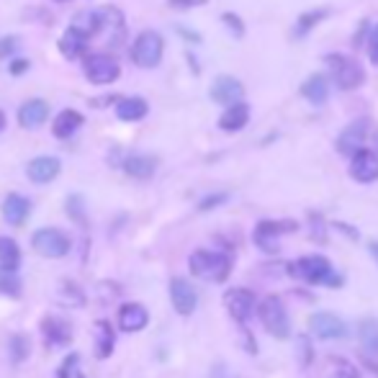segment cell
Returning a JSON list of instances; mask_svg holds the SVG:
<instances>
[{"mask_svg": "<svg viewBox=\"0 0 378 378\" xmlns=\"http://www.w3.org/2000/svg\"><path fill=\"white\" fill-rule=\"evenodd\" d=\"M309 327H312L314 337H319V340H343V337L348 335L345 321L337 314H332V312H319V314H314L309 319Z\"/></svg>", "mask_w": 378, "mask_h": 378, "instance_id": "7c38bea8", "label": "cell"}, {"mask_svg": "<svg viewBox=\"0 0 378 378\" xmlns=\"http://www.w3.org/2000/svg\"><path fill=\"white\" fill-rule=\"evenodd\" d=\"M208 0H167V6L170 8H180V11H188V8H199V6H206Z\"/></svg>", "mask_w": 378, "mask_h": 378, "instance_id": "8d00e7d4", "label": "cell"}, {"mask_svg": "<svg viewBox=\"0 0 378 378\" xmlns=\"http://www.w3.org/2000/svg\"><path fill=\"white\" fill-rule=\"evenodd\" d=\"M0 293H6V296H21V280L16 278L13 271L0 268Z\"/></svg>", "mask_w": 378, "mask_h": 378, "instance_id": "4dcf8cb0", "label": "cell"}, {"mask_svg": "<svg viewBox=\"0 0 378 378\" xmlns=\"http://www.w3.org/2000/svg\"><path fill=\"white\" fill-rule=\"evenodd\" d=\"M299 348H301V355H304V358H301V363L309 365V363H312V353H309V340H307V337H299Z\"/></svg>", "mask_w": 378, "mask_h": 378, "instance_id": "f35d334b", "label": "cell"}, {"mask_svg": "<svg viewBox=\"0 0 378 378\" xmlns=\"http://www.w3.org/2000/svg\"><path fill=\"white\" fill-rule=\"evenodd\" d=\"M29 70V62L26 59H13V64H11V75H21V72Z\"/></svg>", "mask_w": 378, "mask_h": 378, "instance_id": "ab89813d", "label": "cell"}, {"mask_svg": "<svg viewBox=\"0 0 378 378\" xmlns=\"http://www.w3.org/2000/svg\"><path fill=\"white\" fill-rule=\"evenodd\" d=\"M34 250L42 257H64L70 252V237L64 235L62 229L54 227H44L31 237Z\"/></svg>", "mask_w": 378, "mask_h": 378, "instance_id": "8992f818", "label": "cell"}, {"mask_svg": "<svg viewBox=\"0 0 378 378\" xmlns=\"http://www.w3.org/2000/svg\"><path fill=\"white\" fill-rule=\"evenodd\" d=\"M16 49V39L13 36H6V39H0V57H8L11 52Z\"/></svg>", "mask_w": 378, "mask_h": 378, "instance_id": "74e56055", "label": "cell"}, {"mask_svg": "<svg viewBox=\"0 0 378 378\" xmlns=\"http://www.w3.org/2000/svg\"><path fill=\"white\" fill-rule=\"evenodd\" d=\"M188 268L196 278L211 280V283H224L232 273V257L224 252L211 250H196L188 260Z\"/></svg>", "mask_w": 378, "mask_h": 378, "instance_id": "6da1fadb", "label": "cell"}, {"mask_svg": "<svg viewBox=\"0 0 378 378\" xmlns=\"http://www.w3.org/2000/svg\"><path fill=\"white\" fill-rule=\"evenodd\" d=\"M163 52H165L163 36H160L158 31H142V34L134 39V44H131V62H134L136 67L152 70V67L160 64Z\"/></svg>", "mask_w": 378, "mask_h": 378, "instance_id": "277c9868", "label": "cell"}, {"mask_svg": "<svg viewBox=\"0 0 378 378\" xmlns=\"http://www.w3.org/2000/svg\"><path fill=\"white\" fill-rule=\"evenodd\" d=\"M247 122H250V106L244 100H237V103L224 108V114L219 119V129L221 131H240V129L247 126Z\"/></svg>", "mask_w": 378, "mask_h": 378, "instance_id": "2e32d148", "label": "cell"}, {"mask_svg": "<svg viewBox=\"0 0 378 378\" xmlns=\"http://www.w3.org/2000/svg\"><path fill=\"white\" fill-rule=\"evenodd\" d=\"M78 378H83V376H78Z\"/></svg>", "mask_w": 378, "mask_h": 378, "instance_id": "f6af8a7d", "label": "cell"}, {"mask_svg": "<svg viewBox=\"0 0 378 378\" xmlns=\"http://www.w3.org/2000/svg\"><path fill=\"white\" fill-rule=\"evenodd\" d=\"M368 57L378 67V23L371 29V36H368Z\"/></svg>", "mask_w": 378, "mask_h": 378, "instance_id": "d590c367", "label": "cell"}, {"mask_svg": "<svg viewBox=\"0 0 378 378\" xmlns=\"http://www.w3.org/2000/svg\"><path fill=\"white\" fill-rule=\"evenodd\" d=\"M114 343H116V335H114L111 321L100 319L98 324H95V355L108 358L114 353Z\"/></svg>", "mask_w": 378, "mask_h": 378, "instance_id": "83f0119b", "label": "cell"}, {"mask_svg": "<svg viewBox=\"0 0 378 378\" xmlns=\"http://www.w3.org/2000/svg\"><path fill=\"white\" fill-rule=\"evenodd\" d=\"M327 16H329V8H317V11H307L304 16H299V21H296V26H293V36H296V39H304V36L314 29L321 18H327Z\"/></svg>", "mask_w": 378, "mask_h": 378, "instance_id": "f546056e", "label": "cell"}, {"mask_svg": "<svg viewBox=\"0 0 378 378\" xmlns=\"http://www.w3.org/2000/svg\"><path fill=\"white\" fill-rule=\"evenodd\" d=\"M296 227H299L296 221H273V219L260 221V224L255 227V244L263 252L273 255V252L280 250L278 237L285 235V232H296Z\"/></svg>", "mask_w": 378, "mask_h": 378, "instance_id": "52a82bcc", "label": "cell"}, {"mask_svg": "<svg viewBox=\"0 0 378 378\" xmlns=\"http://www.w3.org/2000/svg\"><path fill=\"white\" fill-rule=\"evenodd\" d=\"M147 111H150L147 100L136 98V95L134 98H122L116 103V116H119L122 122H139V119L147 116Z\"/></svg>", "mask_w": 378, "mask_h": 378, "instance_id": "4316f807", "label": "cell"}, {"mask_svg": "<svg viewBox=\"0 0 378 378\" xmlns=\"http://www.w3.org/2000/svg\"><path fill=\"white\" fill-rule=\"evenodd\" d=\"M288 276L304 280V283H312V285H327L329 278H332L335 273H332V265H329L327 257L307 255V257H301V260L288 265Z\"/></svg>", "mask_w": 378, "mask_h": 378, "instance_id": "7a4b0ae2", "label": "cell"}, {"mask_svg": "<svg viewBox=\"0 0 378 378\" xmlns=\"http://www.w3.org/2000/svg\"><path fill=\"white\" fill-rule=\"evenodd\" d=\"M124 170H126V175H131V178L147 180L158 170V160L150 158V155H129V158L124 160Z\"/></svg>", "mask_w": 378, "mask_h": 378, "instance_id": "cb8c5ba5", "label": "cell"}, {"mask_svg": "<svg viewBox=\"0 0 378 378\" xmlns=\"http://www.w3.org/2000/svg\"><path fill=\"white\" fill-rule=\"evenodd\" d=\"M59 170H62V165H59L57 158H36L26 167V175H29V180L44 186V183H52V180L57 178Z\"/></svg>", "mask_w": 378, "mask_h": 378, "instance_id": "e0dca14e", "label": "cell"}, {"mask_svg": "<svg viewBox=\"0 0 378 378\" xmlns=\"http://www.w3.org/2000/svg\"><path fill=\"white\" fill-rule=\"evenodd\" d=\"M335 363H337V371L332 373L329 378H360L358 376V371L350 363H345V360H335Z\"/></svg>", "mask_w": 378, "mask_h": 378, "instance_id": "836d02e7", "label": "cell"}, {"mask_svg": "<svg viewBox=\"0 0 378 378\" xmlns=\"http://www.w3.org/2000/svg\"><path fill=\"white\" fill-rule=\"evenodd\" d=\"M98 36H106L108 47H119L126 34V23H124V13L119 8H98Z\"/></svg>", "mask_w": 378, "mask_h": 378, "instance_id": "9c48e42d", "label": "cell"}, {"mask_svg": "<svg viewBox=\"0 0 378 378\" xmlns=\"http://www.w3.org/2000/svg\"><path fill=\"white\" fill-rule=\"evenodd\" d=\"M11 355H13L16 363L26 360V355H29V340H26L23 335L11 337Z\"/></svg>", "mask_w": 378, "mask_h": 378, "instance_id": "1f68e13d", "label": "cell"}, {"mask_svg": "<svg viewBox=\"0 0 378 378\" xmlns=\"http://www.w3.org/2000/svg\"><path fill=\"white\" fill-rule=\"evenodd\" d=\"M170 301H172V309H175L180 317H188L196 312V307H199V293H196V288H193L186 278H172L170 280Z\"/></svg>", "mask_w": 378, "mask_h": 378, "instance_id": "8fae6325", "label": "cell"}, {"mask_svg": "<svg viewBox=\"0 0 378 378\" xmlns=\"http://www.w3.org/2000/svg\"><path fill=\"white\" fill-rule=\"evenodd\" d=\"M31 203L26 196H18V193H11L6 201H3V219L11 224V227H21L23 221L29 219Z\"/></svg>", "mask_w": 378, "mask_h": 378, "instance_id": "d6986e66", "label": "cell"}, {"mask_svg": "<svg viewBox=\"0 0 378 378\" xmlns=\"http://www.w3.org/2000/svg\"><path fill=\"white\" fill-rule=\"evenodd\" d=\"M227 199H229L227 193H214V196H206V199L201 201L199 208H201V211H208V208H216L219 203H224Z\"/></svg>", "mask_w": 378, "mask_h": 378, "instance_id": "e575fe53", "label": "cell"}, {"mask_svg": "<svg viewBox=\"0 0 378 378\" xmlns=\"http://www.w3.org/2000/svg\"><path fill=\"white\" fill-rule=\"evenodd\" d=\"M340 232H345V235H350L353 240H358V229H353V227H348V224H335Z\"/></svg>", "mask_w": 378, "mask_h": 378, "instance_id": "b9f144b4", "label": "cell"}, {"mask_svg": "<svg viewBox=\"0 0 378 378\" xmlns=\"http://www.w3.org/2000/svg\"><path fill=\"white\" fill-rule=\"evenodd\" d=\"M301 95H304L309 103H314V106L327 103V98H329V80L317 72V75H312V78L304 80V85H301Z\"/></svg>", "mask_w": 378, "mask_h": 378, "instance_id": "603a6c76", "label": "cell"}, {"mask_svg": "<svg viewBox=\"0 0 378 378\" xmlns=\"http://www.w3.org/2000/svg\"><path fill=\"white\" fill-rule=\"evenodd\" d=\"M3 129H6V114L0 111V131H3Z\"/></svg>", "mask_w": 378, "mask_h": 378, "instance_id": "ee69618b", "label": "cell"}, {"mask_svg": "<svg viewBox=\"0 0 378 378\" xmlns=\"http://www.w3.org/2000/svg\"><path fill=\"white\" fill-rule=\"evenodd\" d=\"M221 21H224V26H227V29L232 31L237 39H242V36H244V23H242V18H240L237 13H224V16H221Z\"/></svg>", "mask_w": 378, "mask_h": 378, "instance_id": "d6a6232c", "label": "cell"}, {"mask_svg": "<svg viewBox=\"0 0 378 378\" xmlns=\"http://www.w3.org/2000/svg\"><path fill=\"white\" fill-rule=\"evenodd\" d=\"M42 335L49 345H70L72 343V327L70 321L59 319V317H44Z\"/></svg>", "mask_w": 378, "mask_h": 378, "instance_id": "ac0fdd59", "label": "cell"}, {"mask_svg": "<svg viewBox=\"0 0 378 378\" xmlns=\"http://www.w3.org/2000/svg\"><path fill=\"white\" fill-rule=\"evenodd\" d=\"M257 314H260V321L268 335L278 337V340H285L291 335V324H288V312H285L283 301L278 296H268V299L260 301L257 307Z\"/></svg>", "mask_w": 378, "mask_h": 378, "instance_id": "3957f363", "label": "cell"}, {"mask_svg": "<svg viewBox=\"0 0 378 378\" xmlns=\"http://www.w3.org/2000/svg\"><path fill=\"white\" fill-rule=\"evenodd\" d=\"M327 62L335 72V83L343 90H355L365 83V70L358 59L345 57V54H327Z\"/></svg>", "mask_w": 378, "mask_h": 378, "instance_id": "5b68a950", "label": "cell"}, {"mask_svg": "<svg viewBox=\"0 0 378 378\" xmlns=\"http://www.w3.org/2000/svg\"><path fill=\"white\" fill-rule=\"evenodd\" d=\"M18 265H21V247L11 237H0V268L18 271Z\"/></svg>", "mask_w": 378, "mask_h": 378, "instance_id": "f1b7e54d", "label": "cell"}, {"mask_svg": "<svg viewBox=\"0 0 378 378\" xmlns=\"http://www.w3.org/2000/svg\"><path fill=\"white\" fill-rule=\"evenodd\" d=\"M47 116H49V106H47L44 100H39V98L26 100L21 106V111H18V124H21L23 129H36L47 122Z\"/></svg>", "mask_w": 378, "mask_h": 378, "instance_id": "7402d4cb", "label": "cell"}, {"mask_svg": "<svg viewBox=\"0 0 378 378\" xmlns=\"http://www.w3.org/2000/svg\"><path fill=\"white\" fill-rule=\"evenodd\" d=\"M244 95V88L242 83L232 75H221V78L214 80V85H211V100L221 103V106H232L237 100H242Z\"/></svg>", "mask_w": 378, "mask_h": 378, "instance_id": "9a60e30c", "label": "cell"}, {"mask_svg": "<svg viewBox=\"0 0 378 378\" xmlns=\"http://www.w3.org/2000/svg\"><path fill=\"white\" fill-rule=\"evenodd\" d=\"M83 114H78V111H72V108H67V111H62V114H57V119H54V126H52V134L57 136V139H70L75 131H78L80 126H83Z\"/></svg>", "mask_w": 378, "mask_h": 378, "instance_id": "d4e9b609", "label": "cell"}, {"mask_svg": "<svg viewBox=\"0 0 378 378\" xmlns=\"http://www.w3.org/2000/svg\"><path fill=\"white\" fill-rule=\"evenodd\" d=\"M365 134H368V122H353L343 129V134L337 136V150L340 155L345 158H353L355 152L363 150V142H365Z\"/></svg>", "mask_w": 378, "mask_h": 378, "instance_id": "5bb4252c", "label": "cell"}, {"mask_svg": "<svg viewBox=\"0 0 378 378\" xmlns=\"http://www.w3.org/2000/svg\"><path fill=\"white\" fill-rule=\"evenodd\" d=\"M78 363V355H70L67 360H64V365H62V371H59V378H67V371H70L72 365Z\"/></svg>", "mask_w": 378, "mask_h": 378, "instance_id": "60d3db41", "label": "cell"}, {"mask_svg": "<svg viewBox=\"0 0 378 378\" xmlns=\"http://www.w3.org/2000/svg\"><path fill=\"white\" fill-rule=\"evenodd\" d=\"M88 39L90 36H85L80 29H75V26H70L62 34V39H59V52L67 59H80L88 52Z\"/></svg>", "mask_w": 378, "mask_h": 378, "instance_id": "ffe728a7", "label": "cell"}, {"mask_svg": "<svg viewBox=\"0 0 378 378\" xmlns=\"http://www.w3.org/2000/svg\"><path fill=\"white\" fill-rule=\"evenodd\" d=\"M224 307L237 324H244L255 312V293L250 288H229L224 293Z\"/></svg>", "mask_w": 378, "mask_h": 378, "instance_id": "30bf717a", "label": "cell"}, {"mask_svg": "<svg viewBox=\"0 0 378 378\" xmlns=\"http://www.w3.org/2000/svg\"><path fill=\"white\" fill-rule=\"evenodd\" d=\"M350 178L358 183L378 180V155L373 150H360L350 158Z\"/></svg>", "mask_w": 378, "mask_h": 378, "instance_id": "4fadbf2b", "label": "cell"}, {"mask_svg": "<svg viewBox=\"0 0 378 378\" xmlns=\"http://www.w3.org/2000/svg\"><path fill=\"white\" fill-rule=\"evenodd\" d=\"M358 337H360V345H363V355L378 360V319L360 321L358 324Z\"/></svg>", "mask_w": 378, "mask_h": 378, "instance_id": "484cf974", "label": "cell"}, {"mask_svg": "<svg viewBox=\"0 0 378 378\" xmlns=\"http://www.w3.org/2000/svg\"><path fill=\"white\" fill-rule=\"evenodd\" d=\"M368 250H371V255L376 257V263H378V242H371V247H368Z\"/></svg>", "mask_w": 378, "mask_h": 378, "instance_id": "7bdbcfd3", "label": "cell"}, {"mask_svg": "<svg viewBox=\"0 0 378 378\" xmlns=\"http://www.w3.org/2000/svg\"><path fill=\"white\" fill-rule=\"evenodd\" d=\"M83 67H85V78L93 85H108V83L119 80V75H122L119 62L111 54H90Z\"/></svg>", "mask_w": 378, "mask_h": 378, "instance_id": "ba28073f", "label": "cell"}, {"mask_svg": "<svg viewBox=\"0 0 378 378\" xmlns=\"http://www.w3.org/2000/svg\"><path fill=\"white\" fill-rule=\"evenodd\" d=\"M150 321V314L142 304H124L122 312H119V327L124 332H139V329L147 327Z\"/></svg>", "mask_w": 378, "mask_h": 378, "instance_id": "44dd1931", "label": "cell"}]
</instances>
